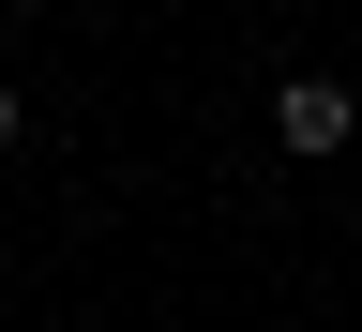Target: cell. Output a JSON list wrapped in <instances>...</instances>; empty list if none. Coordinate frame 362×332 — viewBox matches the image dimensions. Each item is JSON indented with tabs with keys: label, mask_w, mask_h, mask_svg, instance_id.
Returning <instances> with one entry per match:
<instances>
[{
	"label": "cell",
	"mask_w": 362,
	"mask_h": 332,
	"mask_svg": "<svg viewBox=\"0 0 362 332\" xmlns=\"http://www.w3.org/2000/svg\"><path fill=\"white\" fill-rule=\"evenodd\" d=\"M272 136H287V151L317 166V151H347V136H362V106H347L332 76H287V91H272Z\"/></svg>",
	"instance_id": "cell-1"
},
{
	"label": "cell",
	"mask_w": 362,
	"mask_h": 332,
	"mask_svg": "<svg viewBox=\"0 0 362 332\" xmlns=\"http://www.w3.org/2000/svg\"><path fill=\"white\" fill-rule=\"evenodd\" d=\"M16 121H30V106H16V76H0V151H16Z\"/></svg>",
	"instance_id": "cell-2"
}]
</instances>
